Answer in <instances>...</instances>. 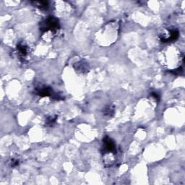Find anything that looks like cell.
I'll return each mask as SVG.
<instances>
[{"label": "cell", "mask_w": 185, "mask_h": 185, "mask_svg": "<svg viewBox=\"0 0 185 185\" xmlns=\"http://www.w3.org/2000/svg\"><path fill=\"white\" fill-rule=\"evenodd\" d=\"M59 28L60 24L59 20L53 16H49L46 17L43 22H41V26H40V30L43 33L48 31H51L52 33H54Z\"/></svg>", "instance_id": "1"}, {"label": "cell", "mask_w": 185, "mask_h": 185, "mask_svg": "<svg viewBox=\"0 0 185 185\" xmlns=\"http://www.w3.org/2000/svg\"><path fill=\"white\" fill-rule=\"evenodd\" d=\"M36 93L41 97H46V96H51L53 93V90L49 87L38 88L36 89Z\"/></svg>", "instance_id": "4"}, {"label": "cell", "mask_w": 185, "mask_h": 185, "mask_svg": "<svg viewBox=\"0 0 185 185\" xmlns=\"http://www.w3.org/2000/svg\"><path fill=\"white\" fill-rule=\"evenodd\" d=\"M151 96H152L156 100H159L160 97H159V96H158V94L157 93V92H151Z\"/></svg>", "instance_id": "9"}, {"label": "cell", "mask_w": 185, "mask_h": 185, "mask_svg": "<svg viewBox=\"0 0 185 185\" xmlns=\"http://www.w3.org/2000/svg\"><path fill=\"white\" fill-rule=\"evenodd\" d=\"M114 113V108L112 106H107L104 110V114L107 116H112Z\"/></svg>", "instance_id": "7"}, {"label": "cell", "mask_w": 185, "mask_h": 185, "mask_svg": "<svg viewBox=\"0 0 185 185\" xmlns=\"http://www.w3.org/2000/svg\"><path fill=\"white\" fill-rule=\"evenodd\" d=\"M32 3L34 4L36 7H38L41 9H47L49 8V2L46 1H36L33 2Z\"/></svg>", "instance_id": "6"}, {"label": "cell", "mask_w": 185, "mask_h": 185, "mask_svg": "<svg viewBox=\"0 0 185 185\" xmlns=\"http://www.w3.org/2000/svg\"><path fill=\"white\" fill-rule=\"evenodd\" d=\"M57 119V116H54H54H49V117H48L47 119H46V125H48V126L53 125V124L56 122Z\"/></svg>", "instance_id": "8"}, {"label": "cell", "mask_w": 185, "mask_h": 185, "mask_svg": "<svg viewBox=\"0 0 185 185\" xmlns=\"http://www.w3.org/2000/svg\"><path fill=\"white\" fill-rule=\"evenodd\" d=\"M103 151L104 153H116V145L109 137L105 136L103 139Z\"/></svg>", "instance_id": "2"}, {"label": "cell", "mask_w": 185, "mask_h": 185, "mask_svg": "<svg viewBox=\"0 0 185 185\" xmlns=\"http://www.w3.org/2000/svg\"><path fill=\"white\" fill-rule=\"evenodd\" d=\"M12 161H13L12 162V166H17L18 164H19L17 160H13Z\"/></svg>", "instance_id": "10"}, {"label": "cell", "mask_w": 185, "mask_h": 185, "mask_svg": "<svg viewBox=\"0 0 185 185\" xmlns=\"http://www.w3.org/2000/svg\"><path fill=\"white\" fill-rule=\"evenodd\" d=\"M179 31L177 30H168V36L166 38H160V41L164 43H169L174 41L179 38Z\"/></svg>", "instance_id": "3"}, {"label": "cell", "mask_w": 185, "mask_h": 185, "mask_svg": "<svg viewBox=\"0 0 185 185\" xmlns=\"http://www.w3.org/2000/svg\"><path fill=\"white\" fill-rule=\"evenodd\" d=\"M17 50L18 54L21 57H25L28 55V46L25 45L23 42H21L17 45Z\"/></svg>", "instance_id": "5"}]
</instances>
